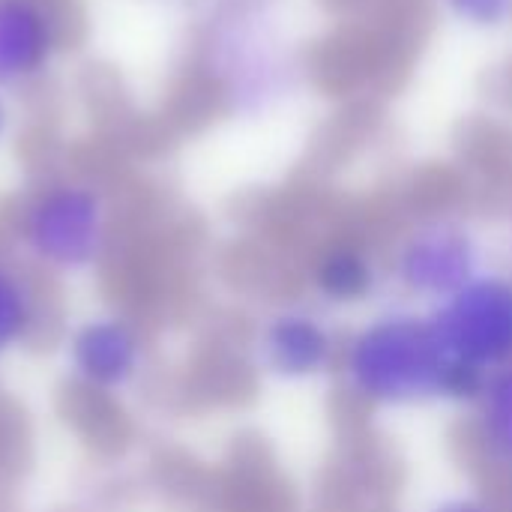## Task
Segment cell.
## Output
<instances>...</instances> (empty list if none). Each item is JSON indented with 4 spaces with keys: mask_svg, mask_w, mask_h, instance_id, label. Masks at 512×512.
<instances>
[{
    "mask_svg": "<svg viewBox=\"0 0 512 512\" xmlns=\"http://www.w3.org/2000/svg\"><path fill=\"white\" fill-rule=\"evenodd\" d=\"M489 267L480 231L456 213L414 219L384 258L387 285L420 309H435Z\"/></svg>",
    "mask_w": 512,
    "mask_h": 512,
    "instance_id": "3957f363",
    "label": "cell"
},
{
    "mask_svg": "<svg viewBox=\"0 0 512 512\" xmlns=\"http://www.w3.org/2000/svg\"><path fill=\"white\" fill-rule=\"evenodd\" d=\"M9 132H12V105H9L6 93L0 90V144L9 138Z\"/></svg>",
    "mask_w": 512,
    "mask_h": 512,
    "instance_id": "7c38bea8",
    "label": "cell"
},
{
    "mask_svg": "<svg viewBox=\"0 0 512 512\" xmlns=\"http://www.w3.org/2000/svg\"><path fill=\"white\" fill-rule=\"evenodd\" d=\"M336 381L375 414L468 405L480 387L444 351L429 309L405 300L372 306L345 330Z\"/></svg>",
    "mask_w": 512,
    "mask_h": 512,
    "instance_id": "6da1fadb",
    "label": "cell"
},
{
    "mask_svg": "<svg viewBox=\"0 0 512 512\" xmlns=\"http://www.w3.org/2000/svg\"><path fill=\"white\" fill-rule=\"evenodd\" d=\"M60 21L45 0H0V90L39 81L57 60Z\"/></svg>",
    "mask_w": 512,
    "mask_h": 512,
    "instance_id": "52a82bcc",
    "label": "cell"
},
{
    "mask_svg": "<svg viewBox=\"0 0 512 512\" xmlns=\"http://www.w3.org/2000/svg\"><path fill=\"white\" fill-rule=\"evenodd\" d=\"M12 240L15 255L39 276H96L114 249L111 198L87 177L45 180L18 204Z\"/></svg>",
    "mask_w": 512,
    "mask_h": 512,
    "instance_id": "7a4b0ae2",
    "label": "cell"
},
{
    "mask_svg": "<svg viewBox=\"0 0 512 512\" xmlns=\"http://www.w3.org/2000/svg\"><path fill=\"white\" fill-rule=\"evenodd\" d=\"M384 285V261H378L366 246L351 240H339L321 249L309 264L312 300L330 309L333 315L372 306Z\"/></svg>",
    "mask_w": 512,
    "mask_h": 512,
    "instance_id": "ba28073f",
    "label": "cell"
},
{
    "mask_svg": "<svg viewBox=\"0 0 512 512\" xmlns=\"http://www.w3.org/2000/svg\"><path fill=\"white\" fill-rule=\"evenodd\" d=\"M342 336L336 315L315 300H279L267 306L249 333L255 369L282 387H312L336 378Z\"/></svg>",
    "mask_w": 512,
    "mask_h": 512,
    "instance_id": "5b68a950",
    "label": "cell"
},
{
    "mask_svg": "<svg viewBox=\"0 0 512 512\" xmlns=\"http://www.w3.org/2000/svg\"><path fill=\"white\" fill-rule=\"evenodd\" d=\"M48 297L39 273L0 249V369L27 354L48 330Z\"/></svg>",
    "mask_w": 512,
    "mask_h": 512,
    "instance_id": "9c48e42d",
    "label": "cell"
},
{
    "mask_svg": "<svg viewBox=\"0 0 512 512\" xmlns=\"http://www.w3.org/2000/svg\"><path fill=\"white\" fill-rule=\"evenodd\" d=\"M468 414L477 453L489 465L512 471V366L480 381L468 402Z\"/></svg>",
    "mask_w": 512,
    "mask_h": 512,
    "instance_id": "30bf717a",
    "label": "cell"
},
{
    "mask_svg": "<svg viewBox=\"0 0 512 512\" xmlns=\"http://www.w3.org/2000/svg\"><path fill=\"white\" fill-rule=\"evenodd\" d=\"M453 363L477 384L512 366V270L486 267L453 297L429 309Z\"/></svg>",
    "mask_w": 512,
    "mask_h": 512,
    "instance_id": "8992f818",
    "label": "cell"
},
{
    "mask_svg": "<svg viewBox=\"0 0 512 512\" xmlns=\"http://www.w3.org/2000/svg\"><path fill=\"white\" fill-rule=\"evenodd\" d=\"M420 512H510L504 507V501H498L495 495L483 492V489H471V486H459V489H447L441 495H435Z\"/></svg>",
    "mask_w": 512,
    "mask_h": 512,
    "instance_id": "8fae6325",
    "label": "cell"
},
{
    "mask_svg": "<svg viewBox=\"0 0 512 512\" xmlns=\"http://www.w3.org/2000/svg\"><path fill=\"white\" fill-rule=\"evenodd\" d=\"M57 360L78 393L111 402L144 384L153 366V339L126 309H90L66 324Z\"/></svg>",
    "mask_w": 512,
    "mask_h": 512,
    "instance_id": "277c9868",
    "label": "cell"
}]
</instances>
